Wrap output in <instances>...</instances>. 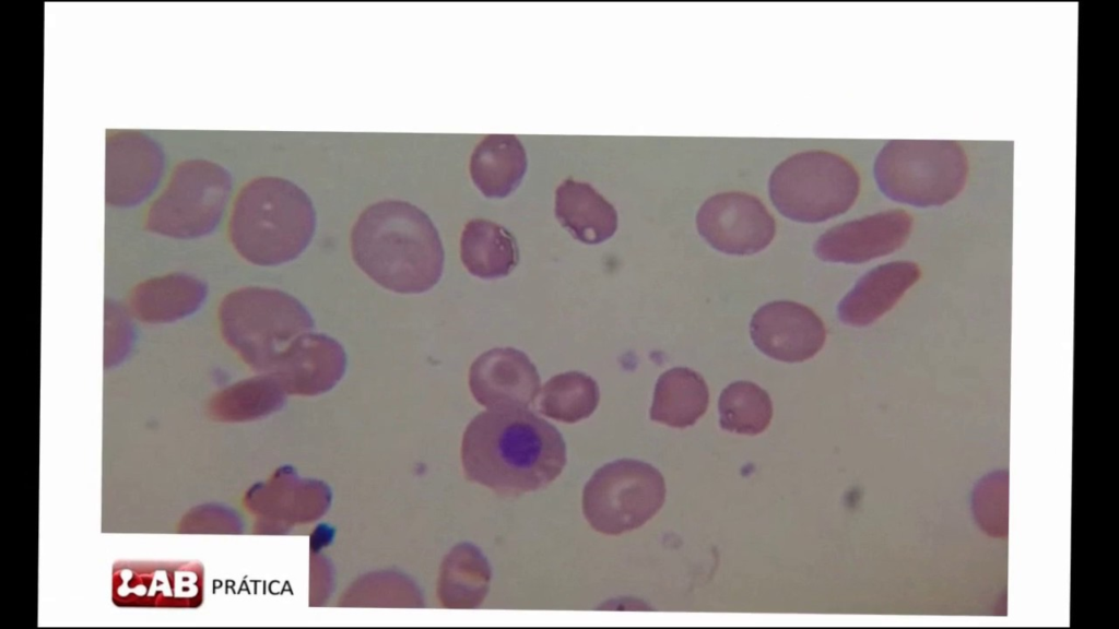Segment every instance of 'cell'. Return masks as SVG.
<instances>
[{
	"label": "cell",
	"instance_id": "obj_24",
	"mask_svg": "<svg viewBox=\"0 0 1119 629\" xmlns=\"http://www.w3.org/2000/svg\"><path fill=\"white\" fill-rule=\"evenodd\" d=\"M279 396L268 379L256 378L242 382L224 394L223 412L236 417L254 416L270 411Z\"/></svg>",
	"mask_w": 1119,
	"mask_h": 629
},
{
	"label": "cell",
	"instance_id": "obj_10",
	"mask_svg": "<svg viewBox=\"0 0 1119 629\" xmlns=\"http://www.w3.org/2000/svg\"><path fill=\"white\" fill-rule=\"evenodd\" d=\"M912 226V216L906 211H882L826 230L815 241L814 253L827 262L864 263L902 248Z\"/></svg>",
	"mask_w": 1119,
	"mask_h": 629
},
{
	"label": "cell",
	"instance_id": "obj_15",
	"mask_svg": "<svg viewBox=\"0 0 1119 629\" xmlns=\"http://www.w3.org/2000/svg\"><path fill=\"white\" fill-rule=\"evenodd\" d=\"M346 355L334 339L318 333L297 336L276 359L273 370L295 392L318 393L343 375Z\"/></svg>",
	"mask_w": 1119,
	"mask_h": 629
},
{
	"label": "cell",
	"instance_id": "obj_4",
	"mask_svg": "<svg viewBox=\"0 0 1119 629\" xmlns=\"http://www.w3.org/2000/svg\"><path fill=\"white\" fill-rule=\"evenodd\" d=\"M873 175L890 200L918 209L945 205L968 178V159L952 140H891L874 161Z\"/></svg>",
	"mask_w": 1119,
	"mask_h": 629
},
{
	"label": "cell",
	"instance_id": "obj_18",
	"mask_svg": "<svg viewBox=\"0 0 1119 629\" xmlns=\"http://www.w3.org/2000/svg\"><path fill=\"white\" fill-rule=\"evenodd\" d=\"M527 168L526 152L513 134H491L475 147L470 161V175L476 188L487 198H505L522 180Z\"/></svg>",
	"mask_w": 1119,
	"mask_h": 629
},
{
	"label": "cell",
	"instance_id": "obj_7",
	"mask_svg": "<svg viewBox=\"0 0 1119 629\" xmlns=\"http://www.w3.org/2000/svg\"><path fill=\"white\" fill-rule=\"evenodd\" d=\"M232 191L231 174L207 159H188L173 171L145 216L160 236L190 240L210 235L220 224Z\"/></svg>",
	"mask_w": 1119,
	"mask_h": 629
},
{
	"label": "cell",
	"instance_id": "obj_25",
	"mask_svg": "<svg viewBox=\"0 0 1119 629\" xmlns=\"http://www.w3.org/2000/svg\"><path fill=\"white\" fill-rule=\"evenodd\" d=\"M129 313L119 306H106L104 359L117 363L125 358L132 342V324Z\"/></svg>",
	"mask_w": 1119,
	"mask_h": 629
},
{
	"label": "cell",
	"instance_id": "obj_23",
	"mask_svg": "<svg viewBox=\"0 0 1119 629\" xmlns=\"http://www.w3.org/2000/svg\"><path fill=\"white\" fill-rule=\"evenodd\" d=\"M459 594L457 603L464 607H478L485 598L490 582L491 567L483 554L474 546L466 545L460 549Z\"/></svg>",
	"mask_w": 1119,
	"mask_h": 629
},
{
	"label": "cell",
	"instance_id": "obj_9",
	"mask_svg": "<svg viewBox=\"0 0 1119 629\" xmlns=\"http://www.w3.org/2000/svg\"><path fill=\"white\" fill-rule=\"evenodd\" d=\"M696 225L712 248L737 256L765 249L776 232L775 221L765 205L743 192H723L708 198L697 212Z\"/></svg>",
	"mask_w": 1119,
	"mask_h": 629
},
{
	"label": "cell",
	"instance_id": "obj_20",
	"mask_svg": "<svg viewBox=\"0 0 1119 629\" xmlns=\"http://www.w3.org/2000/svg\"><path fill=\"white\" fill-rule=\"evenodd\" d=\"M460 257L472 275L490 280L508 275L518 264L519 251L515 238L504 227L473 219L462 232Z\"/></svg>",
	"mask_w": 1119,
	"mask_h": 629
},
{
	"label": "cell",
	"instance_id": "obj_8",
	"mask_svg": "<svg viewBox=\"0 0 1119 629\" xmlns=\"http://www.w3.org/2000/svg\"><path fill=\"white\" fill-rule=\"evenodd\" d=\"M664 498V479L656 467L621 459L601 466L587 482L582 512L597 532L620 535L649 521Z\"/></svg>",
	"mask_w": 1119,
	"mask_h": 629
},
{
	"label": "cell",
	"instance_id": "obj_1",
	"mask_svg": "<svg viewBox=\"0 0 1119 629\" xmlns=\"http://www.w3.org/2000/svg\"><path fill=\"white\" fill-rule=\"evenodd\" d=\"M468 476L502 496H519L549 486L567 458L560 431L528 407L488 408L463 436Z\"/></svg>",
	"mask_w": 1119,
	"mask_h": 629
},
{
	"label": "cell",
	"instance_id": "obj_2",
	"mask_svg": "<svg viewBox=\"0 0 1119 629\" xmlns=\"http://www.w3.org/2000/svg\"><path fill=\"white\" fill-rule=\"evenodd\" d=\"M355 263L380 286L420 294L439 281L444 249L431 218L415 205L385 200L368 206L351 234Z\"/></svg>",
	"mask_w": 1119,
	"mask_h": 629
},
{
	"label": "cell",
	"instance_id": "obj_17",
	"mask_svg": "<svg viewBox=\"0 0 1119 629\" xmlns=\"http://www.w3.org/2000/svg\"><path fill=\"white\" fill-rule=\"evenodd\" d=\"M555 216L579 241L600 244L617 228V213L597 190L585 182L565 180L555 192Z\"/></svg>",
	"mask_w": 1119,
	"mask_h": 629
},
{
	"label": "cell",
	"instance_id": "obj_16",
	"mask_svg": "<svg viewBox=\"0 0 1119 629\" xmlns=\"http://www.w3.org/2000/svg\"><path fill=\"white\" fill-rule=\"evenodd\" d=\"M207 297L197 277L175 273L148 280L134 288L130 310L149 323H172L193 314Z\"/></svg>",
	"mask_w": 1119,
	"mask_h": 629
},
{
	"label": "cell",
	"instance_id": "obj_6",
	"mask_svg": "<svg viewBox=\"0 0 1119 629\" xmlns=\"http://www.w3.org/2000/svg\"><path fill=\"white\" fill-rule=\"evenodd\" d=\"M859 190L860 178L855 167L825 151H806L786 158L768 181L775 207L801 223H820L844 214L855 203Z\"/></svg>",
	"mask_w": 1119,
	"mask_h": 629
},
{
	"label": "cell",
	"instance_id": "obj_14",
	"mask_svg": "<svg viewBox=\"0 0 1119 629\" xmlns=\"http://www.w3.org/2000/svg\"><path fill=\"white\" fill-rule=\"evenodd\" d=\"M921 277L912 261H892L867 272L837 307L839 320L851 327H867L893 309Z\"/></svg>",
	"mask_w": 1119,
	"mask_h": 629
},
{
	"label": "cell",
	"instance_id": "obj_21",
	"mask_svg": "<svg viewBox=\"0 0 1119 629\" xmlns=\"http://www.w3.org/2000/svg\"><path fill=\"white\" fill-rule=\"evenodd\" d=\"M600 392L597 382L586 373L569 371L551 378L540 391L539 412L563 422L577 423L597 408Z\"/></svg>",
	"mask_w": 1119,
	"mask_h": 629
},
{
	"label": "cell",
	"instance_id": "obj_19",
	"mask_svg": "<svg viewBox=\"0 0 1119 629\" xmlns=\"http://www.w3.org/2000/svg\"><path fill=\"white\" fill-rule=\"evenodd\" d=\"M709 392L696 371L676 367L663 372L655 388L650 418L671 427L694 425L707 410Z\"/></svg>",
	"mask_w": 1119,
	"mask_h": 629
},
{
	"label": "cell",
	"instance_id": "obj_22",
	"mask_svg": "<svg viewBox=\"0 0 1119 629\" xmlns=\"http://www.w3.org/2000/svg\"><path fill=\"white\" fill-rule=\"evenodd\" d=\"M718 410L721 428L751 436L764 431L773 416L768 393L750 381H737L725 388Z\"/></svg>",
	"mask_w": 1119,
	"mask_h": 629
},
{
	"label": "cell",
	"instance_id": "obj_13",
	"mask_svg": "<svg viewBox=\"0 0 1119 629\" xmlns=\"http://www.w3.org/2000/svg\"><path fill=\"white\" fill-rule=\"evenodd\" d=\"M474 399L487 408L529 407L540 393V377L528 356L515 348H493L480 355L469 371Z\"/></svg>",
	"mask_w": 1119,
	"mask_h": 629
},
{
	"label": "cell",
	"instance_id": "obj_12",
	"mask_svg": "<svg viewBox=\"0 0 1119 629\" xmlns=\"http://www.w3.org/2000/svg\"><path fill=\"white\" fill-rule=\"evenodd\" d=\"M750 334L762 353L786 363L813 357L826 339L821 318L809 307L789 300L762 306L752 317Z\"/></svg>",
	"mask_w": 1119,
	"mask_h": 629
},
{
	"label": "cell",
	"instance_id": "obj_3",
	"mask_svg": "<svg viewBox=\"0 0 1119 629\" xmlns=\"http://www.w3.org/2000/svg\"><path fill=\"white\" fill-rule=\"evenodd\" d=\"M315 228L316 212L304 190L283 178L261 177L238 193L228 234L246 261L270 266L296 259Z\"/></svg>",
	"mask_w": 1119,
	"mask_h": 629
},
{
	"label": "cell",
	"instance_id": "obj_5",
	"mask_svg": "<svg viewBox=\"0 0 1119 629\" xmlns=\"http://www.w3.org/2000/svg\"><path fill=\"white\" fill-rule=\"evenodd\" d=\"M224 341L256 370H271L280 355L315 322L304 305L279 289L245 287L219 309Z\"/></svg>",
	"mask_w": 1119,
	"mask_h": 629
},
{
	"label": "cell",
	"instance_id": "obj_11",
	"mask_svg": "<svg viewBox=\"0 0 1119 629\" xmlns=\"http://www.w3.org/2000/svg\"><path fill=\"white\" fill-rule=\"evenodd\" d=\"M163 167V152L148 135L113 134L106 146V203L119 209L142 203L157 186Z\"/></svg>",
	"mask_w": 1119,
	"mask_h": 629
}]
</instances>
